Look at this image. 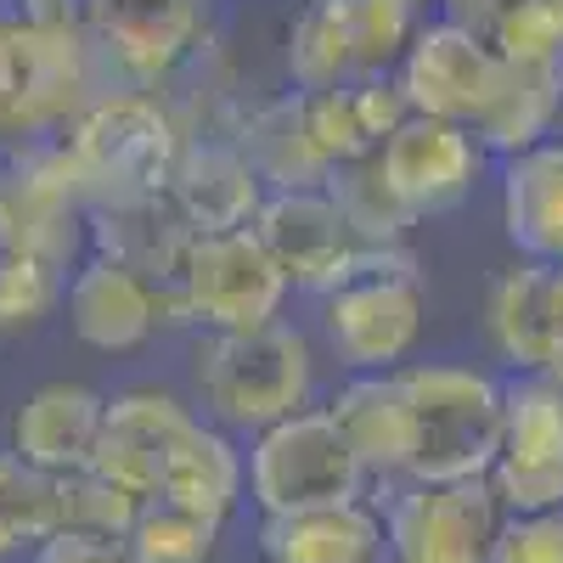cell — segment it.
<instances>
[{
	"label": "cell",
	"mask_w": 563,
	"mask_h": 563,
	"mask_svg": "<svg viewBox=\"0 0 563 563\" xmlns=\"http://www.w3.org/2000/svg\"><path fill=\"white\" fill-rule=\"evenodd\" d=\"M192 389L214 429L265 434L316 395V350L294 321H271L254 333H203L192 344Z\"/></svg>",
	"instance_id": "1"
},
{
	"label": "cell",
	"mask_w": 563,
	"mask_h": 563,
	"mask_svg": "<svg viewBox=\"0 0 563 563\" xmlns=\"http://www.w3.org/2000/svg\"><path fill=\"white\" fill-rule=\"evenodd\" d=\"M411 400V474L406 485L490 479L501 451V378L467 361L400 366Z\"/></svg>",
	"instance_id": "2"
},
{
	"label": "cell",
	"mask_w": 563,
	"mask_h": 563,
	"mask_svg": "<svg viewBox=\"0 0 563 563\" xmlns=\"http://www.w3.org/2000/svg\"><path fill=\"white\" fill-rule=\"evenodd\" d=\"M429 321V288L406 249H366L333 294H321V339L350 378L400 372Z\"/></svg>",
	"instance_id": "3"
},
{
	"label": "cell",
	"mask_w": 563,
	"mask_h": 563,
	"mask_svg": "<svg viewBox=\"0 0 563 563\" xmlns=\"http://www.w3.org/2000/svg\"><path fill=\"white\" fill-rule=\"evenodd\" d=\"M366 467L327 406H305L249 440V496L260 519H294L316 507L366 501Z\"/></svg>",
	"instance_id": "4"
},
{
	"label": "cell",
	"mask_w": 563,
	"mask_h": 563,
	"mask_svg": "<svg viewBox=\"0 0 563 563\" xmlns=\"http://www.w3.org/2000/svg\"><path fill=\"white\" fill-rule=\"evenodd\" d=\"M169 294L180 321L203 327V333H254V327L282 321V305H288L294 288L265 254V243L254 238V225H243V231L192 238Z\"/></svg>",
	"instance_id": "5"
},
{
	"label": "cell",
	"mask_w": 563,
	"mask_h": 563,
	"mask_svg": "<svg viewBox=\"0 0 563 563\" xmlns=\"http://www.w3.org/2000/svg\"><path fill=\"white\" fill-rule=\"evenodd\" d=\"M384 512L395 563H490L507 507L490 479L462 485H395L372 496Z\"/></svg>",
	"instance_id": "6"
},
{
	"label": "cell",
	"mask_w": 563,
	"mask_h": 563,
	"mask_svg": "<svg viewBox=\"0 0 563 563\" xmlns=\"http://www.w3.org/2000/svg\"><path fill=\"white\" fill-rule=\"evenodd\" d=\"M490 485L507 519L563 507V378L552 372L501 378V451Z\"/></svg>",
	"instance_id": "7"
},
{
	"label": "cell",
	"mask_w": 563,
	"mask_h": 563,
	"mask_svg": "<svg viewBox=\"0 0 563 563\" xmlns=\"http://www.w3.org/2000/svg\"><path fill=\"white\" fill-rule=\"evenodd\" d=\"M507 74V57L490 45V34L467 29L456 18L422 23L411 52L400 57V97L422 119H445L474 130Z\"/></svg>",
	"instance_id": "8"
},
{
	"label": "cell",
	"mask_w": 563,
	"mask_h": 563,
	"mask_svg": "<svg viewBox=\"0 0 563 563\" xmlns=\"http://www.w3.org/2000/svg\"><path fill=\"white\" fill-rule=\"evenodd\" d=\"M254 238L265 243V254L276 260V271L288 276V288L305 294H333L339 282L355 271V260L366 254L355 225L344 220V209L333 203L327 186H294V192H265Z\"/></svg>",
	"instance_id": "9"
},
{
	"label": "cell",
	"mask_w": 563,
	"mask_h": 563,
	"mask_svg": "<svg viewBox=\"0 0 563 563\" xmlns=\"http://www.w3.org/2000/svg\"><path fill=\"white\" fill-rule=\"evenodd\" d=\"M198 422H203V411L186 406L169 389L108 395V417H102V440H97L90 474H102L108 485H119L135 501H158L169 462H175V451L186 445V434H192Z\"/></svg>",
	"instance_id": "10"
},
{
	"label": "cell",
	"mask_w": 563,
	"mask_h": 563,
	"mask_svg": "<svg viewBox=\"0 0 563 563\" xmlns=\"http://www.w3.org/2000/svg\"><path fill=\"white\" fill-rule=\"evenodd\" d=\"M485 158L490 153L479 147L474 130L445 124V119H422V113H411L395 135H384V147L372 153L384 186L395 192V203L411 220L456 209L467 192H474Z\"/></svg>",
	"instance_id": "11"
},
{
	"label": "cell",
	"mask_w": 563,
	"mask_h": 563,
	"mask_svg": "<svg viewBox=\"0 0 563 563\" xmlns=\"http://www.w3.org/2000/svg\"><path fill=\"white\" fill-rule=\"evenodd\" d=\"M164 288H169V282H164ZM164 288L147 282L141 271L119 265V260L90 254L63 282V316H68L79 344L102 350V355H130V350H141L169 321L164 316Z\"/></svg>",
	"instance_id": "12"
},
{
	"label": "cell",
	"mask_w": 563,
	"mask_h": 563,
	"mask_svg": "<svg viewBox=\"0 0 563 563\" xmlns=\"http://www.w3.org/2000/svg\"><path fill=\"white\" fill-rule=\"evenodd\" d=\"M108 395L90 384H40L7 422V451L40 479H68L97 462Z\"/></svg>",
	"instance_id": "13"
},
{
	"label": "cell",
	"mask_w": 563,
	"mask_h": 563,
	"mask_svg": "<svg viewBox=\"0 0 563 563\" xmlns=\"http://www.w3.org/2000/svg\"><path fill=\"white\" fill-rule=\"evenodd\" d=\"M490 344L512 372L563 378V265H512L490 288Z\"/></svg>",
	"instance_id": "14"
},
{
	"label": "cell",
	"mask_w": 563,
	"mask_h": 563,
	"mask_svg": "<svg viewBox=\"0 0 563 563\" xmlns=\"http://www.w3.org/2000/svg\"><path fill=\"white\" fill-rule=\"evenodd\" d=\"M333 422L344 429L350 451L361 456L366 479L384 490L406 485L411 474V400L400 372H366V378H344V389L327 400Z\"/></svg>",
	"instance_id": "15"
},
{
	"label": "cell",
	"mask_w": 563,
	"mask_h": 563,
	"mask_svg": "<svg viewBox=\"0 0 563 563\" xmlns=\"http://www.w3.org/2000/svg\"><path fill=\"white\" fill-rule=\"evenodd\" d=\"M169 203L180 209V220L192 225L198 238H209V231H243V225L260 220L265 180L254 175V164L238 141H198V147H186V158L175 164Z\"/></svg>",
	"instance_id": "16"
},
{
	"label": "cell",
	"mask_w": 563,
	"mask_h": 563,
	"mask_svg": "<svg viewBox=\"0 0 563 563\" xmlns=\"http://www.w3.org/2000/svg\"><path fill=\"white\" fill-rule=\"evenodd\" d=\"M501 225L530 265H563V135L501 158Z\"/></svg>",
	"instance_id": "17"
},
{
	"label": "cell",
	"mask_w": 563,
	"mask_h": 563,
	"mask_svg": "<svg viewBox=\"0 0 563 563\" xmlns=\"http://www.w3.org/2000/svg\"><path fill=\"white\" fill-rule=\"evenodd\" d=\"M260 552L271 563H395L378 501L316 507L294 519H260Z\"/></svg>",
	"instance_id": "18"
},
{
	"label": "cell",
	"mask_w": 563,
	"mask_h": 563,
	"mask_svg": "<svg viewBox=\"0 0 563 563\" xmlns=\"http://www.w3.org/2000/svg\"><path fill=\"white\" fill-rule=\"evenodd\" d=\"M243 496H249V451L238 445V434L214 429L203 417L198 429L186 434V445L175 451L158 501H175V507L198 512L209 525H225L231 512L243 507Z\"/></svg>",
	"instance_id": "19"
},
{
	"label": "cell",
	"mask_w": 563,
	"mask_h": 563,
	"mask_svg": "<svg viewBox=\"0 0 563 563\" xmlns=\"http://www.w3.org/2000/svg\"><path fill=\"white\" fill-rule=\"evenodd\" d=\"M563 108V68H530V63H507L496 97L485 119L474 124L479 147L496 158H512L552 135V119Z\"/></svg>",
	"instance_id": "20"
},
{
	"label": "cell",
	"mask_w": 563,
	"mask_h": 563,
	"mask_svg": "<svg viewBox=\"0 0 563 563\" xmlns=\"http://www.w3.org/2000/svg\"><path fill=\"white\" fill-rule=\"evenodd\" d=\"M288 68L299 90H339L361 79V45L350 0H310L288 34Z\"/></svg>",
	"instance_id": "21"
},
{
	"label": "cell",
	"mask_w": 563,
	"mask_h": 563,
	"mask_svg": "<svg viewBox=\"0 0 563 563\" xmlns=\"http://www.w3.org/2000/svg\"><path fill=\"white\" fill-rule=\"evenodd\" d=\"M220 530L225 525H209L175 501H147L124 536V552L130 563H214Z\"/></svg>",
	"instance_id": "22"
},
{
	"label": "cell",
	"mask_w": 563,
	"mask_h": 563,
	"mask_svg": "<svg viewBox=\"0 0 563 563\" xmlns=\"http://www.w3.org/2000/svg\"><path fill=\"white\" fill-rule=\"evenodd\" d=\"M327 192H333V203L355 225L361 249H406L400 238H406L411 214L395 203V192L384 186V175H378V164H372V158L339 164L333 175H327Z\"/></svg>",
	"instance_id": "23"
},
{
	"label": "cell",
	"mask_w": 563,
	"mask_h": 563,
	"mask_svg": "<svg viewBox=\"0 0 563 563\" xmlns=\"http://www.w3.org/2000/svg\"><path fill=\"white\" fill-rule=\"evenodd\" d=\"M147 501L124 496L119 485H108L102 474H68V479H52V536H113L124 541L135 512Z\"/></svg>",
	"instance_id": "24"
},
{
	"label": "cell",
	"mask_w": 563,
	"mask_h": 563,
	"mask_svg": "<svg viewBox=\"0 0 563 563\" xmlns=\"http://www.w3.org/2000/svg\"><path fill=\"white\" fill-rule=\"evenodd\" d=\"M485 34L507 63L563 68V0H507Z\"/></svg>",
	"instance_id": "25"
},
{
	"label": "cell",
	"mask_w": 563,
	"mask_h": 563,
	"mask_svg": "<svg viewBox=\"0 0 563 563\" xmlns=\"http://www.w3.org/2000/svg\"><path fill=\"white\" fill-rule=\"evenodd\" d=\"M45 536H52V479L29 474V467L0 451V563L12 552H34Z\"/></svg>",
	"instance_id": "26"
},
{
	"label": "cell",
	"mask_w": 563,
	"mask_h": 563,
	"mask_svg": "<svg viewBox=\"0 0 563 563\" xmlns=\"http://www.w3.org/2000/svg\"><path fill=\"white\" fill-rule=\"evenodd\" d=\"M490 563H563V507L507 519Z\"/></svg>",
	"instance_id": "27"
},
{
	"label": "cell",
	"mask_w": 563,
	"mask_h": 563,
	"mask_svg": "<svg viewBox=\"0 0 563 563\" xmlns=\"http://www.w3.org/2000/svg\"><path fill=\"white\" fill-rule=\"evenodd\" d=\"M29 563H130V552L113 536H45Z\"/></svg>",
	"instance_id": "28"
}]
</instances>
